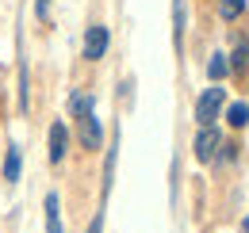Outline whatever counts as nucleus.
<instances>
[{
  "instance_id": "0eeeda50",
  "label": "nucleus",
  "mask_w": 249,
  "mask_h": 233,
  "mask_svg": "<svg viewBox=\"0 0 249 233\" xmlns=\"http://www.w3.org/2000/svg\"><path fill=\"white\" fill-rule=\"evenodd\" d=\"M0 172H4L8 183H19V176H23V149L16 146V142H12L8 153H4V168H0Z\"/></svg>"
},
{
  "instance_id": "2eb2a0df",
  "label": "nucleus",
  "mask_w": 249,
  "mask_h": 233,
  "mask_svg": "<svg viewBox=\"0 0 249 233\" xmlns=\"http://www.w3.org/2000/svg\"><path fill=\"white\" fill-rule=\"evenodd\" d=\"M242 233H249V218H246V222H242Z\"/></svg>"
},
{
  "instance_id": "423d86ee",
  "label": "nucleus",
  "mask_w": 249,
  "mask_h": 233,
  "mask_svg": "<svg viewBox=\"0 0 249 233\" xmlns=\"http://www.w3.org/2000/svg\"><path fill=\"white\" fill-rule=\"evenodd\" d=\"M42 214H46V233H65V226H62V199H58V191H46V199H42Z\"/></svg>"
},
{
  "instance_id": "7ed1b4c3",
  "label": "nucleus",
  "mask_w": 249,
  "mask_h": 233,
  "mask_svg": "<svg viewBox=\"0 0 249 233\" xmlns=\"http://www.w3.org/2000/svg\"><path fill=\"white\" fill-rule=\"evenodd\" d=\"M218 146H222V134H218L215 126H199V134H196V142H192L196 161H199V165H211L215 153H218Z\"/></svg>"
},
{
  "instance_id": "6e6552de",
  "label": "nucleus",
  "mask_w": 249,
  "mask_h": 233,
  "mask_svg": "<svg viewBox=\"0 0 249 233\" xmlns=\"http://www.w3.org/2000/svg\"><path fill=\"white\" fill-rule=\"evenodd\" d=\"M184 23H188L184 0H173V46H177V50L184 46Z\"/></svg>"
},
{
  "instance_id": "9d476101",
  "label": "nucleus",
  "mask_w": 249,
  "mask_h": 233,
  "mask_svg": "<svg viewBox=\"0 0 249 233\" xmlns=\"http://www.w3.org/2000/svg\"><path fill=\"white\" fill-rule=\"evenodd\" d=\"M230 73V61H226V54H211V61H207V77L211 81H222Z\"/></svg>"
},
{
  "instance_id": "f257e3e1",
  "label": "nucleus",
  "mask_w": 249,
  "mask_h": 233,
  "mask_svg": "<svg viewBox=\"0 0 249 233\" xmlns=\"http://www.w3.org/2000/svg\"><path fill=\"white\" fill-rule=\"evenodd\" d=\"M222 103H226V88H207L199 100H196V122L199 126H211L222 111Z\"/></svg>"
},
{
  "instance_id": "9b49d317",
  "label": "nucleus",
  "mask_w": 249,
  "mask_h": 233,
  "mask_svg": "<svg viewBox=\"0 0 249 233\" xmlns=\"http://www.w3.org/2000/svg\"><path fill=\"white\" fill-rule=\"evenodd\" d=\"M242 12H246V0H218V16H222L226 23H230V19H238Z\"/></svg>"
},
{
  "instance_id": "4468645a",
  "label": "nucleus",
  "mask_w": 249,
  "mask_h": 233,
  "mask_svg": "<svg viewBox=\"0 0 249 233\" xmlns=\"http://www.w3.org/2000/svg\"><path fill=\"white\" fill-rule=\"evenodd\" d=\"M100 230H104V210L96 214V218H92V226H89V233H100Z\"/></svg>"
},
{
  "instance_id": "f03ea898",
  "label": "nucleus",
  "mask_w": 249,
  "mask_h": 233,
  "mask_svg": "<svg viewBox=\"0 0 249 233\" xmlns=\"http://www.w3.org/2000/svg\"><path fill=\"white\" fill-rule=\"evenodd\" d=\"M77 126H81V146L85 149H100L104 146V126H100V118H96V107H85V111H77Z\"/></svg>"
},
{
  "instance_id": "f8f14e48",
  "label": "nucleus",
  "mask_w": 249,
  "mask_h": 233,
  "mask_svg": "<svg viewBox=\"0 0 249 233\" xmlns=\"http://www.w3.org/2000/svg\"><path fill=\"white\" fill-rule=\"evenodd\" d=\"M226 122H230L234 130H242V126L249 122V107H246V103H230V111H226Z\"/></svg>"
},
{
  "instance_id": "20e7f679",
  "label": "nucleus",
  "mask_w": 249,
  "mask_h": 233,
  "mask_svg": "<svg viewBox=\"0 0 249 233\" xmlns=\"http://www.w3.org/2000/svg\"><path fill=\"white\" fill-rule=\"evenodd\" d=\"M107 42H111L107 27H104V23H92V27L85 31V58H89V61H100L104 54H107Z\"/></svg>"
},
{
  "instance_id": "39448f33",
  "label": "nucleus",
  "mask_w": 249,
  "mask_h": 233,
  "mask_svg": "<svg viewBox=\"0 0 249 233\" xmlns=\"http://www.w3.org/2000/svg\"><path fill=\"white\" fill-rule=\"evenodd\" d=\"M69 153V130L65 122H50V165H62Z\"/></svg>"
},
{
  "instance_id": "ddd939ff",
  "label": "nucleus",
  "mask_w": 249,
  "mask_h": 233,
  "mask_svg": "<svg viewBox=\"0 0 249 233\" xmlns=\"http://www.w3.org/2000/svg\"><path fill=\"white\" fill-rule=\"evenodd\" d=\"M46 12H50V0H35V16L46 19Z\"/></svg>"
},
{
  "instance_id": "1a4fd4ad",
  "label": "nucleus",
  "mask_w": 249,
  "mask_h": 233,
  "mask_svg": "<svg viewBox=\"0 0 249 233\" xmlns=\"http://www.w3.org/2000/svg\"><path fill=\"white\" fill-rule=\"evenodd\" d=\"M249 69V42L238 38L234 42V54H230V73H246Z\"/></svg>"
}]
</instances>
